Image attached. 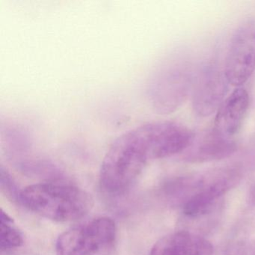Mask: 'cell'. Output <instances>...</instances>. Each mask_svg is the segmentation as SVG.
<instances>
[{
  "mask_svg": "<svg viewBox=\"0 0 255 255\" xmlns=\"http://www.w3.org/2000/svg\"><path fill=\"white\" fill-rule=\"evenodd\" d=\"M152 159L145 125L118 137L107 150L100 179L110 193L125 192L139 177Z\"/></svg>",
  "mask_w": 255,
  "mask_h": 255,
  "instance_id": "1",
  "label": "cell"
},
{
  "mask_svg": "<svg viewBox=\"0 0 255 255\" xmlns=\"http://www.w3.org/2000/svg\"><path fill=\"white\" fill-rule=\"evenodd\" d=\"M19 197L31 211L56 222L77 220L87 215L94 206L90 194L71 185H31L23 189Z\"/></svg>",
  "mask_w": 255,
  "mask_h": 255,
  "instance_id": "2",
  "label": "cell"
},
{
  "mask_svg": "<svg viewBox=\"0 0 255 255\" xmlns=\"http://www.w3.org/2000/svg\"><path fill=\"white\" fill-rule=\"evenodd\" d=\"M192 78L188 65L170 62L151 79L148 97L153 109L161 114H169L181 107L189 95Z\"/></svg>",
  "mask_w": 255,
  "mask_h": 255,
  "instance_id": "3",
  "label": "cell"
},
{
  "mask_svg": "<svg viewBox=\"0 0 255 255\" xmlns=\"http://www.w3.org/2000/svg\"><path fill=\"white\" fill-rule=\"evenodd\" d=\"M116 237L113 219L96 218L61 234L56 242V255H92L110 246Z\"/></svg>",
  "mask_w": 255,
  "mask_h": 255,
  "instance_id": "4",
  "label": "cell"
},
{
  "mask_svg": "<svg viewBox=\"0 0 255 255\" xmlns=\"http://www.w3.org/2000/svg\"><path fill=\"white\" fill-rule=\"evenodd\" d=\"M255 70V20L249 19L236 29L228 49L225 71L230 84L240 86Z\"/></svg>",
  "mask_w": 255,
  "mask_h": 255,
  "instance_id": "5",
  "label": "cell"
},
{
  "mask_svg": "<svg viewBox=\"0 0 255 255\" xmlns=\"http://www.w3.org/2000/svg\"><path fill=\"white\" fill-rule=\"evenodd\" d=\"M225 71L210 65L197 78L193 88L192 105L198 116L207 117L219 110L228 89Z\"/></svg>",
  "mask_w": 255,
  "mask_h": 255,
  "instance_id": "6",
  "label": "cell"
},
{
  "mask_svg": "<svg viewBox=\"0 0 255 255\" xmlns=\"http://www.w3.org/2000/svg\"><path fill=\"white\" fill-rule=\"evenodd\" d=\"M236 150L237 143L233 138L213 129L195 135L192 144L184 151L185 157L191 162H209L228 157Z\"/></svg>",
  "mask_w": 255,
  "mask_h": 255,
  "instance_id": "7",
  "label": "cell"
},
{
  "mask_svg": "<svg viewBox=\"0 0 255 255\" xmlns=\"http://www.w3.org/2000/svg\"><path fill=\"white\" fill-rule=\"evenodd\" d=\"M249 107V95L243 88L236 89L217 110L213 129L233 138L241 129Z\"/></svg>",
  "mask_w": 255,
  "mask_h": 255,
  "instance_id": "8",
  "label": "cell"
},
{
  "mask_svg": "<svg viewBox=\"0 0 255 255\" xmlns=\"http://www.w3.org/2000/svg\"><path fill=\"white\" fill-rule=\"evenodd\" d=\"M211 243L198 235L180 231L158 240L150 255H213Z\"/></svg>",
  "mask_w": 255,
  "mask_h": 255,
  "instance_id": "9",
  "label": "cell"
},
{
  "mask_svg": "<svg viewBox=\"0 0 255 255\" xmlns=\"http://www.w3.org/2000/svg\"><path fill=\"white\" fill-rule=\"evenodd\" d=\"M232 180L230 173L219 171L213 174L208 182H206L205 186L186 201L183 208L185 214L189 217L205 214L217 200L226 193Z\"/></svg>",
  "mask_w": 255,
  "mask_h": 255,
  "instance_id": "10",
  "label": "cell"
},
{
  "mask_svg": "<svg viewBox=\"0 0 255 255\" xmlns=\"http://www.w3.org/2000/svg\"><path fill=\"white\" fill-rule=\"evenodd\" d=\"M0 249L2 251L10 250L20 247L23 239L21 233L14 226L12 219L3 210L0 216Z\"/></svg>",
  "mask_w": 255,
  "mask_h": 255,
  "instance_id": "11",
  "label": "cell"
}]
</instances>
